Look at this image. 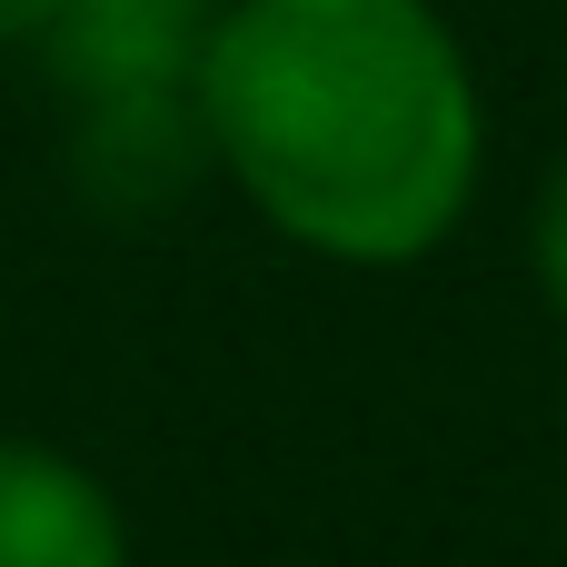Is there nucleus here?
Returning <instances> with one entry per match:
<instances>
[{"label": "nucleus", "mask_w": 567, "mask_h": 567, "mask_svg": "<svg viewBox=\"0 0 567 567\" xmlns=\"http://www.w3.org/2000/svg\"><path fill=\"white\" fill-rule=\"evenodd\" d=\"M0 567H130L110 478L50 439H0Z\"/></svg>", "instance_id": "20e7f679"}, {"label": "nucleus", "mask_w": 567, "mask_h": 567, "mask_svg": "<svg viewBox=\"0 0 567 567\" xmlns=\"http://www.w3.org/2000/svg\"><path fill=\"white\" fill-rule=\"evenodd\" d=\"M209 169L329 269H419L488 169V100L439 0H229L199 50Z\"/></svg>", "instance_id": "f257e3e1"}, {"label": "nucleus", "mask_w": 567, "mask_h": 567, "mask_svg": "<svg viewBox=\"0 0 567 567\" xmlns=\"http://www.w3.org/2000/svg\"><path fill=\"white\" fill-rule=\"evenodd\" d=\"M229 0H60L40 30L50 90L80 100H169L199 80V50Z\"/></svg>", "instance_id": "f03ea898"}, {"label": "nucleus", "mask_w": 567, "mask_h": 567, "mask_svg": "<svg viewBox=\"0 0 567 567\" xmlns=\"http://www.w3.org/2000/svg\"><path fill=\"white\" fill-rule=\"evenodd\" d=\"M528 269H538V299L567 319V150L548 159V179L528 199Z\"/></svg>", "instance_id": "39448f33"}, {"label": "nucleus", "mask_w": 567, "mask_h": 567, "mask_svg": "<svg viewBox=\"0 0 567 567\" xmlns=\"http://www.w3.org/2000/svg\"><path fill=\"white\" fill-rule=\"evenodd\" d=\"M70 179H80L90 209H120V219H150L179 189L219 179L199 100L189 90H169V100H80L70 110Z\"/></svg>", "instance_id": "7ed1b4c3"}, {"label": "nucleus", "mask_w": 567, "mask_h": 567, "mask_svg": "<svg viewBox=\"0 0 567 567\" xmlns=\"http://www.w3.org/2000/svg\"><path fill=\"white\" fill-rule=\"evenodd\" d=\"M50 10H60V0H0V50H40Z\"/></svg>", "instance_id": "423d86ee"}]
</instances>
